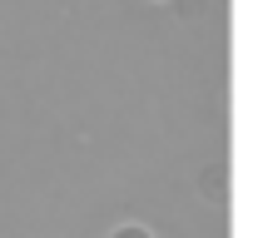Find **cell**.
Segmentation results:
<instances>
[{
  "label": "cell",
  "mask_w": 253,
  "mask_h": 238,
  "mask_svg": "<svg viewBox=\"0 0 253 238\" xmlns=\"http://www.w3.org/2000/svg\"><path fill=\"white\" fill-rule=\"evenodd\" d=\"M124 238H144V233H124Z\"/></svg>",
  "instance_id": "cell-1"
}]
</instances>
